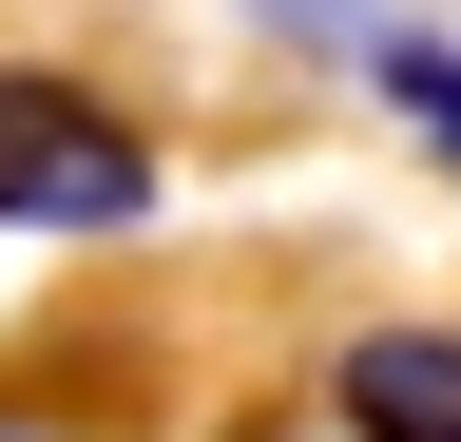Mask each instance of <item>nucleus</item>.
<instances>
[{"mask_svg": "<svg viewBox=\"0 0 461 442\" xmlns=\"http://www.w3.org/2000/svg\"><path fill=\"white\" fill-rule=\"evenodd\" d=\"M135 212H154V135L96 77L0 59V231H135Z\"/></svg>", "mask_w": 461, "mask_h": 442, "instance_id": "nucleus-1", "label": "nucleus"}, {"mask_svg": "<svg viewBox=\"0 0 461 442\" xmlns=\"http://www.w3.org/2000/svg\"><path fill=\"white\" fill-rule=\"evenodd\" d=\"M327 423L346 442H461V327H346L327 347Z\"/></svg>", "mask_w": 461, "mask_h": 442, "instance_id": "nucleus-2", "label": "nucleus"}, {"mask_svg": "<svg viewBox=\"0 0 461 442\" xmlns=\"http://www.w3.org/2000/svg\"><path fill=\"white\" fill-rule=\"evenodd\" d=\"M366 77H384V116L461 174V39H366Z\"/></svg>", "mask_w": 461, "mask_h": 442, "instance_id": "nucleus-3", "label": "nucleus"}, {"mask_svg": "<svg viewBox=\"0 0 461 442\" xmlns=\"http://www.w3.org/2000/svg\"><path fill=\"white\" fill-rule=\"evenodd\" d=\"M269 39H366V0H250Z\"/></svg>", "mask_w": 461, "mask_h": 442, "instance_id": "nucleus-4", "label": "nucleus"}, {"mask_svg": "<svg viewBox=\"0 0 461 442\" xmlns=\"http://www.w3.org/2000/svg\"><path fill=\"white\" fill-rule=\"evenodd\" d=\"M0 442H39V404H0Z\"/></svg>", "mask_w": 461, "mask_h": 442, "instance_id": "nucleus-5", "label": "nucleus"}]
</instances>
